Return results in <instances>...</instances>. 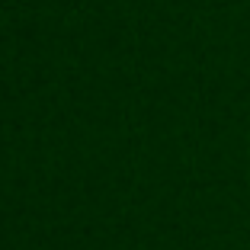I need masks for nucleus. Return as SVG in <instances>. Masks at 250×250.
<instances>
[]
</instances>
